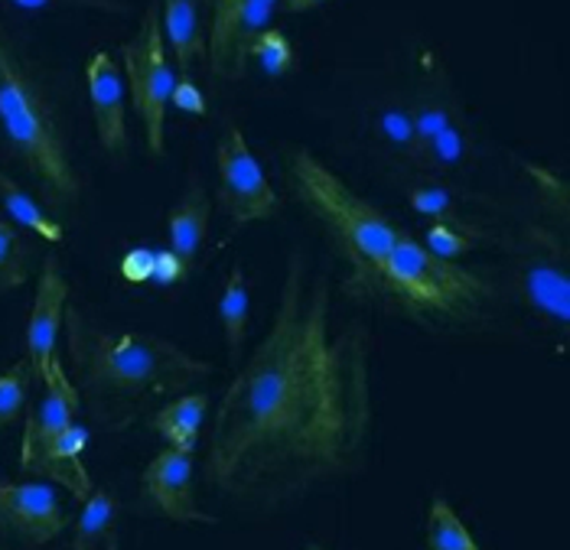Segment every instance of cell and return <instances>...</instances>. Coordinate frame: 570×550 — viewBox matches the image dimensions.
<instances>
[{
	"label": "cell",
	"instance_id": "1",
	"mask_svg": "<svg viewBox=\"0 0 570 550\" xmlns=\"http://www.w3.org/2000/svg\"><path fill=\"white\" fill-rule=\"evenodd\" d=\"M372 436V342L346 287L313 254L287 257L271 326L222 394L206 482L222 499L277 508L346 479Z\"/></svg>",
	"mask_w": 570,
	"mask_h": 550
},
{
	"label": "cell",
	"instance_id": "2",
	"mask_svg": "<svg viewBox=\"0 0 570 550\" xmlns=\"http://www.w3.org/2000/svg\"><path fill=\"white\" fill-rule=\"evenodd\" d=\"M66 345L79 397L105 430H125L154 397H170L209 379L213 365L150 333L98 330L82 310H66Z\"/></svg>",
	"mask_w": 570,
	"mask_h": 550
},
{
	"label": "cell",
	"instance_id": "3",
	"mask_svg": "<svg viewBox=\"0 0 570 550\" xmlns=\"http://www.w3.org/2000/svg\"><path fill=\"white\" fill-rule=\"evenodd\" d=\"M287 179L301 206L323 225L330 242L346 257L350 281L343 287L379 294V281L385 274L401 228L362 196H355L333 169L320 164L304 147L287 154Z\"/></svg>",
	"mask_w": 570,
	"mask_h": 550
},
{
	"label": "cell",
	"instance_id": "4",
	"mask_svg": "<svg viewBox=\"0 0 570 550\" xmlns=\"http://www.w3.org/2000/svg\"><path fill=\"white\" fill-rule=\"evenodd\" d=\"M0 134L49 203L76 206L82 196L59 115L40 79L0 30Z\"/></svg>",
	"mask_w": 570,
	"mask_h": 550
},
{
	"label": "cell",
	"instance_id": "5",
	"mask_svg": "<svg viewBox=\"0 0 570 550\" xmlns=\"http://www.w3.org/2000/svg\"><path fill=\"white\" fill-rule=\"evenodd\" d=\"M379 294L389 296L414 323L466 326L483 316L492 287L476 271H466L456 261H443L417 238L401 232L379 281Z\"/></svg>",
	"mask_w": 570,
	"mask_h": 550
},
{
	"label": "cell",
	"instance_id": "6",
	"mask_svg": "<svg viewBox=\"0 0 570 550\" xmlns=\"http://www.w3.org/2000/svg\"><path fill=\"white\" fill-rule=\"evenodd\" d=\"M512 284L531 313H538L561 338L570 326V257L561 235L548 225L528 222L515 232L512 245Z\"/></svg>",
	"mask_w": 570,
	"mask_h": 550
},
{
	"label": "cell",
	"instance_id": "7",
	"mask_svg": "<svg viewBox=\"0 0 570 550\" xmlns=\"http://www.w3.org/2000/svg\"><path fill=\"white\" fill-rule=\"evenodd\" d=\"M121 56H125V76H128L134 111L144 125L147 154L154 160H164V154H167V108H170L176 72L167 59V40L160 30L157 7H147L137 37L125 42Z\"/></svg>",
	"mask_w": 570,
	"mask_h": 550
},
{
	"label": "cell",
	"instance_id": "8",
	"mask_svg": "<svg viewBox=\"0 0 570 550\" xmlns=\"http://www.w3.org/2000/svg\"><path fill=\"white\" fill-rule=\"evenodd\" d=\"M209 10L206 62L209 72L238 82L248 72V49L271 27L281 0H203Z\"/></svg>",
	"mask_w": 570,
	"mask_h": 550
},
{
	"label": "cell",
	"instance_id": "9",
	"mask_svg": "<svg viewBox=\"0 0 570 550\" xmlns=\"http://www.w3.org/2000/svg\"><path fill=\"white\" fill-rule=\"evenodd\" d=\"M216 169H219V203L228 212L232 228L274 218L281 199L267 183L262 164L255 160L242 127H228L216 147Z\"/></svg>",
	"mask_w": 570,
	"mask_h": 550
},
{
	"label": "cell",
	"instance_id": "10",
	"mask_svg": "<svg viewBox=\"0 0 570 550\" xmlns=\"http://www.w3.org/2000/svg\"><path fill=\"white\" fill-rule=\"evenodd\" d=\"M66 299H69V284L56 264V257H46L43 271H40V284H37V299L30 310V323H27V362L33 369V375L43 381L46 391H79L76 381L62 372L56 342H59V326L66 316Z\"/></svg>",
	"mask_w": 570,
	"mask_h": 550
},
{
	"label": "cell",
	"instance_id": "11",
	"mask_svg": "<svg viewBox=\"0 0 570 550\" xmlns=\"http://www.w3.org/2000/svg\"><path fill=\"white\" fill-rule=\"evenodd\" d=\"M86 446L88 430L79 423H69L62 430L52 433H33L23 430V443H20V465L30 475H43L59 482L62 489L72 492V499L86 502L91 495V475L86 469Z\"/></svg>",
	"mask_w": 570,
	"mask_h": 550
},
{
	"label": "cell",
	"instance_id": "12",
	"mask_svg": "<svg viewBox=\"0 0 570 550\" xmlns=\"http://www.w3.org/2000/svg\"><path fill=\"white\" fill-rule=\"evenodd\" d=\"M193 469H196L193 450H176V446L160 450L140 475L144 499L154 511H160L167 521L176 524H216V518L196 502Z\"/></svg>",
	"mask_w": 570,
	"mask_h": 550
},
{
	"label": "cell",
	"instance_id": "13",
	"mask_svg": "<svg viewBox=\"0 0 570 550\" xmlns=\"http://www.w3.org/2000/svg\"><path fill=\"white\" fill-rule=\"evenodd\" d=\"M69 524V514L59 505V495L46 482H0V528L20 538L30 548H43L59 538Z\"/></svg>",
	"mask_w": 570,
	"mask_h": 550
},
{
	"label": "cell",
	"instance_id": "14",
	"mask_svg": "<svg viewBox=\"0 0 570 550\" xmlns=\"http://www.w3.org/2000/svg\"><path fill=\"white\" fill-rule=\"evenodd\" d=\"M86 82L98 144L115 164H125L131 150L128 111H125V76L108 52H95L86 66Z\"/></svg>",
	"mask_w": 570,
	"mask_h": 550
},
{
	"label": "cell",
	"instance_id": "15",
	"mask_svg": "<svg viewBox=\"0 0 570 550\" xmlns=\"http://www.w3.org/2000/svg\"><path fill=\"white\" fill-rule=\"evenodd\" d=\"M209 218H213V203L209 193L203 189L199 179L189 183V189L183 193V199L176 203L167 215V232H170V252L179 254V261L193 271L199 252L206 245L209 235Z\"/></svg>",
	"mask_w": 570,
	"mask_h": 550
},
{
	"label": "cell",
	"instance_id": "16",
	"mask_svg": "<svg viewBox=\"0 0 570 550\" xmlns=\"http://www.w3.org/2000/svg\"><path fill=\"white\" fill-rule=\"evenodd\" d=\"M164 40L174 52L176 69L189 76V69L206 56L199 0H164Z\"/></svg>",
	"mask_w": 570,
	"mask_h": 550
},
{
	"label": "cell",
	"instance_id": "17",
	"mask_svg": "<svg viewBox=\"0 0 570 550\" xmlns=\"http://www.w3.org/2000/svg\"><path fill=\"white\" fill-rule=\"evenodd\" d=\"M118 499L108 489H91L76 521L72 550H118Z\"/></svg>",
	"mask_w": 570,
	"mask_h": 550
},
{
	"label": "cell",
	"instance_id": "18",
	"mask_svg": "<svg viewBox=\"0 0 570 550\" xmlns=\"http://www.w3.org/2000/svg\"><path fill=\"white\" fill-rule=\"evenodd\" d=\"M206 411H209V394L203 391H193V394H183L170 401L167 407H160L154 414V430L176 446V450H193L196 453V443H199V430L206 423Z\"/></svg>",
	"mask_w": 570,
	"mask_h": 550
},
{
	"label": "cell",
	"instance_id": "19",
	"mask_svg": "<svg viewBox=\"0 0 570 550\" xmlns=\"http://www.w3.org/2000/svg\"><path fill=\"white\" fill-rule=\"evenodd\" d=\"M463 111L450 91V85L443 76H434L431 82L421 88L417 101H411V118H414V130H417V147L424 150L434 137H438L443 127L450 121H456ZM421 160V157H417Z\"/></svg>",
	"mask_w": 570,
	"mask_h": 550
},
{
	"label": "cell",
	"instance_id": "20",
	"mask_svg": "<svg viewBox=\"0 0 570 550\" xmlns=\"http://www.w3.org/2000/svg\"><path fill=\"white\" fill-rule=\"evenodd\" d=\"M219 320L228 342V359L232 365H238L242 352H245V338H248V284H245V271L235 264L228 271L225 291L219 299Z\"/></svg>",
	"mask_w": 570,
	"mask_h": 550
},
{
	"label": "cell",
	"instance_id": "21",
	"mask_svg": "<svg viewBox=\"0 0 570 550\" xmlns=\"http://www.w3.org/2000/svg\"><path fill=\"white\" fill-rule=\"evenodd\" d=\"M0 203H3V209H7V215L17 225L30 228L37 238H43V242H62V235H66L62 225L52 215H46L43 206L20 183H13L3 169H0Z\"/></svg>",
	"mask_w": 570,
	"mask_h": 550
},
{
	"label": "cell",
	"instance_id": "22",
	"mask_svg": "<svg viewBox=\"0 0 570 550\" xmlns=\"http://www.w3.org/2000/svg\"><path fill=\"white\" fill-rule=\"evenodd\" d=\"M470 150H473V137H470V125L466 118L460 115L456 121L440 130L438 137L421 150V160L417 169H428V173H453L470 160Z\"/></svg>",
	"mask_w": 570,
	"mask_h": 550
},
{
	"label": "cell",
	"instance_id": "23",
	"mask_svg": "<svg viewBox=\"0 0 570 550\" xmlns=\"http://www.w3.org/2000/svg\"><path fill=\"white\" fill-rule=\"evenodd\" d=\"M407 203L411 209L431 222H443V225H456V228H466V232H476V225H470L463 215H460V206H456V196L453 189H446L443 183H417L407 189Z\"/></svg>",
	"mask_w": 570,
	"mask_h": 550
},
{
	"label": "cell",
	"instance_id": "24",
	"mask_svg": "<svg viewBox=\"0 0 570 550\" xmlns=\"http://www.w3.org/2000/svg\"><path fill=\"white\" fill-rule=\"evenodd\" d=\"M30 245L20 228L0 218V294H10L27 284L30 277Z\"/></svg>",
	"mask_w": 570,
	"mask_h": 550
},
{
	"label": "cell",
	"instance_id": "25",
	"mask_svg": "<svg viewBox=\"0 0 570 550\" xmlns=\"http://www.w3.org/2000/svg\"><path fill=\"white\" fill-rule=\"evenodd\" d=\"M428 548L431 550H483L476 538L466 531L460 514L446 505L443 499L431 502L428 511Z\"/></svg>",
	"mask_w": 570,
	"mask_h": 550
},
{
	"label": "cell",
	"instance_id": "26",
	"mask_svg": "<svg viewBox=\"0 0 570 550\" xmlns=\"http://www.w3.org/2000/svg\"><path fill=\"white\" fill-rule=\"evenodd\" d=\"M379 134L382 140L401 154L407 164L417 167L421 147H417V130H414V118H411V105L407 101H389L379 115Z\"/></svg>",
	"mask_w": 570,
	"mask_h": 550
},
{
	"label": "cell",
	"instance_id": "27",
	"mask_svg": "<svg viewBox=\"0 0 570 550\" xmlns=\"http://www.w3.org/2000/svg\"><path fill=\"white\" fill-rule=\"evenodd\" d=\"M258 62V69H262L267 79H284L287 72H294L297 69V52H294V46L291 40L281 33V30H264L258 40L252 42V49H248V62Z\"/></svg>",
	"mask_w": 570,
	"mask_h": 550
},
{
	"label": "cell",
	"instance_id": "28",
	"mask_svg": "<svg viewBox=\"0 0 570 550\" xmlns=\"http://www.w3.org/2000/svg\"><path fill=\"white\" fill-rule=\"evenodd\" d=\"M30 381H33L30 362H17L13 369L0 375V430L20 421L27 397H30Z\"/></svg>",
	"mask_w": 570,
	"mask_h": 550
},
{
	"label": "cell",
	"instance_id": "29",
	"mask_svg": "<svg viewBox=\"0 0 570 550\" xmlns=\"http://www.w3.org/2000/svg\"><path fill=\"white\" fill-rule=\"evenodd\" d=\"M476 232H466V228H456V225H443V222H434L428 232H424V248L431 254H438L443 261H456L463 254H470L476 248Z\"/></svg>",
	"mask_w": 570,
	"mask_h": 550
},
{
	"label": "cell",
	"instance_id": "30",
	"mask_svg": "<svg viewBox=\"0 0 570 550\" xmlns=\"http://www.w3.org/2000/svg\"><path fill=\"white\" fill-rule=\"evenodd\" d=\"M20 10H56V7H82V10H105V13H128L125 0H7Z\"/></svg>",
	"mask_w": 570,
	"mask_h": 550
},
{
	"label": "cell",
	"instance_id": "31",
	"mask_svg": "<svg viewBox=\"0 0 570 550\" xmlns=\"http://www.w3.org/2000/svg\"><path fill=\"white\" fill-rule=\"evenodd\" d=\"M170 105L183 115L193 118H206V95L199 91V85L193 82L189 76H176L174 91H170Z\"/></svg>",
	"mask_w": 570,
	"mask_h": 550
},
{
	"label": "cell",
	"instance_id": "32",
	"mask_svg": "<svg viewBox=\"0 0 570 550\" xmlns=\"http://www.w3.org/2000/svg\"><path fill=\"white\" fill-rule=\"evenodd\" d=\"M154 264H157V248H134L121 257V277L128 284H147L154 281Z\"/></svg>",
	"mask_w": 570,
	"mask_h": 550
},
{
	"label": "cell",
	"instance_id": "33",
	"mask_svg": "<svg viewBox=\"0 0 570 550\" xmlns=\"http://www.w3.org/2000/svg\"><path fill=\"white\" fill-rule=\"evenodd\" d=\"M189 274V267L179 261V254L170 252V248H160L157 252V264H154V281L160 284V287H174L179 284L183 277Z\"/></svg>",
	"mask_w": 570,
	"mask_h": 550
},
{
	"label": "cell",
	"instance_id": "34",
	"mask_svg": "<svg viewBox=\"0 0 570 550\" xmlns=\"http://www.w3.org/2000/svg\"><path fill=\"white\" fill-rule=\"evenodd\" d=\"M326 0H281V7L287 10V13H307V10H316V7H323Z\"/></svg>",
	"mask_w": 570,
	"mask_h": 550
},
{
	"label": "cell",
	"instance_id": "35",
	"mask_svg": "<svg viewBox=\"0 0 570 550\" xmlns=\"http://www.w3.org/2000/svg\"><path fill=\"white\" fill-rule=\"evenodd\" d=\"M309 550H323V548H316V544H313V548H309Z\"/></svg>",
	"mask_w": 570,
	"mask_h": 550
}]
</instances>
